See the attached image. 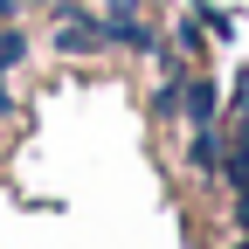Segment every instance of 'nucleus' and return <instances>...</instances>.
<instances>
[{
    "label": "nucleus",
    "mask_w": 249,
    "mask_h": 249,
    "mask_svg": "<svg viewBox=\"0 0 249 249\" xmlns=\"http://www.w3.org/2000/svg\"><path fill=\"white\" fill-rule=\"evenodd\" d=\"M0 14H14V0H0Z\"/></svg>",
    "instance_id": "f257e3e1"
}]
</instances>
